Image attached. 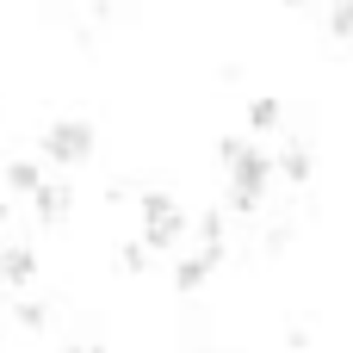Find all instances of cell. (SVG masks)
<instances>
[{"mask_svg":"<svg viewBox=\"0 0 353 353\" xmlns=\"http://www.w3.org/2000/svg\"><path fill=\"white\" fill-rule=\"evenodd\" d=\"M43 186H50V180L37 174V161H6V192H12V199H37Z\"/></svg>","mask_w":353,"mask_h":353,"instance_id":"6","label":"cell"},{"mask_svg":"<svg viewBox=\"0 0 353 353\" xmlns=\"http://www.w3.org/2000/svg\"><path fill=\"white\" fill-rule=\"evenodd\" d=\"M329 31L335 37H353V0H335L329 6Z\"/></svg>","mask_w":353,"mask_h":353,"instance_id":"12","label":"cell"},{"mask_svg":"<svg viewBox=\"0 0 353 353\" xmlns=\"http://www.w3.org/2000/svg\"><path fill=\"white\" fill-rule=\"evenodd\" d=\"M12 323H19V329H31V335H37V329H43V323H50V310H43V304H31V298H19V304H12Z\"/></svg>","mask_w":353,"mask_h":353,"instance_id":"11","label":"cell"},{"mask_svg":"<svg viewBox=\"0 0 353 353\" xmlns=\"http://www.w3.org/2000/svg\"><path fill=\"white\" fill-rule=\"evenodd\" d=\"M0 223H6V205H0Z\"/></svg>","mask_w":353,"mask_h":353,"instance_id":"14","label":"cell"},{"mask_svg":"<svg viewBox=\"0 0 353 353\" xmlns=\"http://www.w3.org/2000/svg\"><path fill=\"white\" fill-rule=\"evenodd\" d=\"M37 149H43V161H56V168H81V161L93 155V124H87V118H56V124L37 137Z\"/></svg>","mask_w":353,"mask_h":353,"instance_id":"3","label":"cell"},{"mask_svg":"<svg viewBox=\"0 0 353 353\" xmlns=\"http://www.w3.org/2000/svg\"><path fill=\"white\" fill-rule=\"evenodd\" d=\"M31 205H37V217H43V223H62V217L74 211V192H68L62 180H50V186H43V192L31 199Z\"/></svg>","mask_w":353,"mask_h":353,"instance_id":"7","label":"cell"},{"mask_svg":"<svg viewBox=\"0 0 353 353\" xmlns=\"http://www.w3.org/2000/svg\"><path fill=\"white\" fill-rule=\"evenodd\" d=\"M310 168H316V161H310V149H304V143H292V149L279 155V174H285L292 186H304V180H310Z\"/></svg>","mask_w":353,"mask_h":353,"instance_id":"8","label":"cell"},{"mask_svg":"<svg viewBox=\"0 0 353 353\" xmlns=\"http://www.w3.org/2000/svg\"><path fill=\"white\" fill-rule=\"evenodd\" d=\"M137 211H143V242H149L155 254H168V248L186 242V211L174 205V192H143Z\"/></svg>","mask_w":353,"mask_h":353,"instance_id":"2","label":"cell"},{"mask_svg":"<svg viewBox=\"0 0 353 353\" xmlns=\"http://www.w3.org/2000/svg\"><path fill=\"white\" fill-rule=\"evenodd\" d=\"M149 254H155V248H149V242H124V248H118V267H124V273H137V279H143V273H149Z\"/></svg>","mask_w":353,"mask_h":353,"instance_id":"10","label":"cell"},{"mask_svg":"<svg viewBox=\"0 0 353 353\" xmlns=\"http://www.w3.org/2000/svg\"><path fill=\"white\" fill-rule=\"evenodd\" d=\"M93 353H99V347H93Z\"/></svg>","mask_w":353,"mask_h":353,"instance_id":"15","label":"cell"},{"mask_svg":"<svg viewBox=\"0 0 353 353\" xmlns=\"http://www.w3.org/2000/svg\"><path fill=\"white\" fill-rule=\"evenodd\" d=\"M279 6H304V0H279Z\"/></svg>","mask_w":353,"mask_h":353,"instance_id":"13","label":"cell"},{"mask_svg":"<svg viewBox=\"0 0 353 353\" xmlns=\"http://www.w3.org/2000/svg\"><path fill=\"white\" fill-rule=\"evenodd\" d=\"M279 118H285L279 99H254V105H248V124H254V130H279Z\"/></svg>","mask_w":353,"mask_h":353,"instance_id":"9","label":"cell"},{"mask_svg":"<svg viewBox=\"0 0 353 353\" xmlns=\"http://www.w3.org/2000/svg\"><path fill=\"white\" fill-rule=\"evenodd\" d=\"M217 155H223V168H230V192H223V205H230L236 217L261 211V199H267V186H273L279 161H273L267 149L242 143V137H223V143H217Z\"/></svg>","mask_w":353,"mask_h":353,"instance_id":"1","label":"cell"},{"mask_svg":"<svg viewBox=\"0 0 353 353\" xmlns=\"http://www.w3.org/2000/svg\"><path fill=\"white\" fill-rule=\"evenodd\" d=\"M211 273H217V261H211V254H180V267H174V292H180V298H192Z\"/></svg>","mask_w":353,"mask_h":353,"instance_id":"5","label":"cell"},{"mask_svg":"<svg viewBox=\"0 0 353 353\" xmlns=\"http://www.w3.org/2000/svg\"><path fill=\"white\" fill-rule=\"evenodd\" d=\"M0 279H6V285H31V279H37V254H31L25 242H6V248H0Z\"/></svg>","mask_w":353,"mask_h":353,"instance_id":"4","label":"cell"}]
</instances>
